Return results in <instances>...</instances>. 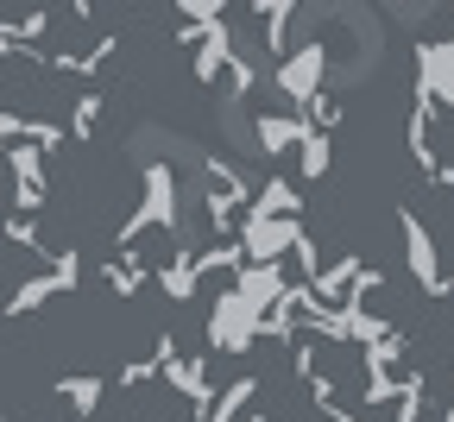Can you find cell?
I'll return each instance as SVG.
<instances>
[{
  "label": "cell",
  "instance_id": "obj_32",
  "mask_svg": "<svg viewBox=\"0 0 454 422\" xmlns=\"http://www.w3.org/2000/svg\"><path fill=\"white\" fill-rule=\"evenodd\" d=\"M328 416H334V422H360V416H354V410H328Z\"/></svg>",
  "mask_w": 454,
  "mask_h": 422
},
{
  "label": "cell",
  "instance_id": "obj_8",
  "mask_svg": "<svg viewBox=\"0 0 454 422\" xmlns=\"http://www.w3.org/2000/svg\"><path fill=\"white\" fill-rule=\"evenodd\" d=\"M417 89H423L429 101H448V107H454V32L417 44Z\"/></svg>",
  "mask_w": 454,
  "mask_h": 422
},
{
  "label": "cell",
  "instance_id": "obj_9",
  "mask_svg": "<svg viewBox=\"0 0 454 422\" xmlns=\"http://www.w3.org/2000/svg\"><path fill=\"white\" fill-rule=\"evenodd\" d=\"M234 44H240V38H234V26H227V20H215V26L196 38V82H202V89L221 82V70H227V57H234Z\"/></svg>",
  "mask_w": 454,
  "mask_h": 422
},
{
  "label": "cell",
  "instance_id": "obj_18",
  "mask_svg": "<svg viewBox=\"0 0 454 422\" xmlns=\"http://www.w3.org/2000/svg\"><path fill=\"white\" fill-rule=\"evenodd\" d=\"M101 277H107V290H114V296H139L152 271H145V259H139V253H114Z\"/></svg>",
  "mask_w": 454,
  "mask_h": 422
},
{
  "label": "cell",
  "instance_id": "obj_14",
  "mask_svg": "<svg viewBox=\"0 0 454 422\" xmlns=\"http://www.w3.org/2000/svg\"><path fill=\"white\" fill-rule=\"evenodd\" d=\"M114 51H121V32H101L89 51H57V57H44V64H51V70H70V76H95Z\"/></svg>",
  "mask_w": 454,
  "mask_h": 422
},
{
  "label": "cell",
  "instance_id": "obj_5",
  "mask_svg": "<svg viewBox=\"0 0 454 422\" xmlns=\"http://www.w3.org/2000/svg\"><path fill=\"white\" fill-rule=\"evenodd\" d=\"M297 233H303V221H265V215H240V227H234V246H240V259L247 265H284V253L297 246Z\"/></svg>",
  "mask_w": 454,
  "mask_h": 422
},
{
  "label": "cell",
  "instance_id": "obj_17",
  "mask_svg": "<svg viewBox=\"0 0 454 422\" xmlns=\"http://www.w3.org/2000/svg\"><path fill=\"white\" fill-rule=\"evenodd\" d=\"M253 57H259V51H240V44H234V57H227V70H221V76H227V101H234V107H240L247 95H259V82H265V70L253 64Z\"/></svg>",
  "mask_w": 454,
  "mask_h": 422
},
{
  "label": "cell",
  "instance_id": "obj_2",
  "mask_svg": "<svg viewBox=\"0 0 454 422\" xmlns=\"http://www.w3.org/2000/svg\"><path fill=\"white\" fill-rule=\"evenodd\" d=\"M322 82H328V44H322V38H309V44H297V51H284L278 64H271V89L291 101V113H297L309 95H322Z\"/></svg>",
  "mask_w": 454,
  "mask_h": 422
},
{
  "label": "cell",
  "instance_id": "obj_4",
  "mask_svg": "<svg viewBox=\"0 0 454 422\" xmlns=\"http://www.w3.org/2000/svg\"><path fill=\"white\" fill-rule=\"evenodd\" d=\"M208 347H221V353H253L259 347V309L247 303V296L227 284L221 296H215V316H208Z\"/></svg>",
  "mask_w": 454,
  "mask_h": 422
},
{
  "label": "cell",
  "instance_id": "obj_10",
  "mask_svg": "<svg viewBox=\"0 0 454 422\" xmlns=\"http://www.w3.org/2000/svg\"><path fill=\"white\" fill-rule=\"evenodd\" d=\"M253 215H265V221H297L303 215V196H297V184H291V176H265V184L253 190V202H247Z\"/></svg>",
  "mask_w": 454,
  "mask_h": 422
},
{
  "label": "cell",
  "instance_id": "obj_12",
  "mask_svg": "<svg viewBox=\"0 0 454 422\" xmlns=\"http://www.w3.org/2000/svg\"><path fill=\"white\" fill-rule=\"evenodd\" d=\"M234 290L265 316V309L278 303V290H284V265H240V271H234Z\"/></svg>",
  "mask_w": 454,
  "mask_h": 422
},
{
  "label": "cell",
  "instance_id": "obj_36",
  "mask_svg": "<svg viewBox=\"0 0 454 422\" xmlns=\"http://www.w3.org/2000/svg\"><path fill=\"white\" fill-rule=\"evenodd\" d=\"M0 422H7V416H0Z\"/></svg>",
  "mask_w": 454,
  "mask_h": 422
},
{
  "label": "cell",
  "instance_id": "obj_13",
  "mask_svg": "<svg viewBox=\"0 0 454 422\" xmlns=\"http://www.w3.org/2000/svg\"><path fill=\"white\" fill-rule=\"evenodd\" d=\"M253 397H259V379H253V372H240V379L227 385V391H215V397H208V410H202L196 422H240Z\"/></svg>",
  "mask_w": 454,
  "mask_h": 422
},
{
  "label": "cell",
  "instance_id": "obj_22",
  "mask_svg": "<svg viewBox=\"0 0 454 422\" xmlns=\"http://www.w3.org/2000/svg\"><path fill=\"white\" fill-rule=\"evenodd\" d=\"M429 410V379L411 372V379H397V397H391V422H417Z\"/></svg>",
  "mask_w": 454,
  "mask_h": 422
},
{
  "label": "cell",
  "instance_id": "obj_26",
  "mask_svg": "<svg viewBox=\"0 0 454 422\" xmlns=\"http://www.w3.org/2000/svg\"><path fill=\"white\" fill-rule=\"evenodd\" d=\"M221 0H177V26H215Z\"/></svg>",
  "mask_w": 454,
  "mask_h": 422
},
{
  "label": "cell",
  "instance_id": "obj_29",
  "mask_svg": "<svg viewBox=\"0 0 454 422\" xmlns=\"http://www.w3.org/2000/svg\"><path fill=\"white\" fill-rule=\"evenodd\" d=\"M316 359H322V353H316L309 340H297V347H291V372H297V379H316V372H322Z\"/></svg>",
  "mask_w": 454,
  "mask_h": 422
},
{
  "label": "cell",
  "instance_id": "obj_20",
  "mask_svg": "<svg viewBox=\"0 0 454 422\" xmlns=\"http://www.w3.org/2000/svg\"><path fill=\"white\" fill-rule=\"evenodd\" d=\"M297 152H303V158H297V170L309 176V184H316V176H328L334 145H328V133H316V127H309V120H303V139H297Z\"/></svg>",
  "mask_w": 454,
  "mask_h": 422
},
{
  "label": "cell",
  "instance_id": "obj_24",
  "mask_svg": "<svg viewBox=\"0 0 454 422\" xmlns=\"http://www.w3.org/2000/svg\"><path fill=\"white\" fill-rule=\"evenodd\" d=\"M101 107H107V101H101L95 89H89V95H76V107H70V133H76V139H95V127H101Z\"/></svg>",
  "mask_w": 454,
  "mask_h": 422
},
{
  "label": "cell",
  "instance_id": "obj_19",
  "mask_svg": "<svg viewBox=\"0 0 454 422\" xmlns=\"http://www.w3.org/2000/svg\"><path fill=\"white\" fill-rule=\"evenodd\" d=\"M259 20H265V57H284V38H291V20H297V0H259Z\"/></svg>",
  "mask_w": 454,
  "mask_h": 422
},
{
  "label": "cell",
  "instance_id": "obj_27",
  "mask_svg": "<svg viewBox=\"0 0 454 422\" xmlns=\"http://www.w3.org/2000/svg\"><path fill=\"white\" fill-rule=\"evenodd\" d=\"M397 397V379L391 372H366V410H385Z\"/></svg>",
  "mask_w": 454,
  "mask_h": 422
},
{
  "label": "cell",
  "instance_id": "obj_30",
  "mask_svg": "<svg viewBox=\"0 0 454 422\" xmlns=\"http://www.w3.org/2000/svg\"><path fill=\"white\" fill-rule=\"evenodd\" d=\"M152 379H158L152 359H133V366H121V385H127V391H139V385H152Z\"/></svg>",
  "mask_w": 454,
  "mask_h": 422
},
{
  "label": "cell",
  "instance_id": "obj_33",
  "mask_svg": "<svg viewBox=\"0 0 454 422\" xmlns=\"http://www.w3.org/2000/svg\"><path fill=\"white\" fill-rule=\"evenodd\" d=\"M240 422H271V416H265V410H247V416H240Z\"/></svg>",
  "mask_w": 454,
  "mask_h": 422
},
{
  "label": "cell",
  "instance_id": "obj_28",
  "mask_svg": "<svg viewBox=\"0 0 454 422\" xmlns=\"http://www.w3.org/2000/svg\"><path fill=\"white\" fill-rule=\"evenodd\" d=\"M291 259L303 265V277H316V271H322V246H316L309 233H297V246H291Z\"/></svg>",
  "mask_w": 454,
  "mask_h": 422
},
{
  "label": "cell",
  "instance_id": "obj_7",
  "mask_svg": "<svg viewBox=\"0 0 454 422\" xmlns=\"http://www.w3.org/2000/svg\"><path fill=\"white\" fill-rule=\"evenodd\" d=\"M76 277H82V265H76V246H64L51 271H32V277H20V290L7 296V316H32V309H44L51 296L76 290Z\"/></svg>",
  "mask_w": 454,
  "mask_h": 422
},
{
  "label": "cell",
  "instance_id": "obj_6",
  "mask_svg": "<svg viewBox=\"0 0 454 422\" xmlns=\"http://www.w3.org/2000/svg\"><path fill=\"white\" fill-rule=\"evenodd\" d=\"M397 227H404V265H411V277L423 284V296H435L442 303V284H448V271H442V259H435V233L423 227V215L417 208H397Z\"/></svg>",
  "mask_w": 454,
  "mask_h": 422
},
{
  "label": "cell",
  "instance_id": "obj_15",
  "mask_svg": "<svg viewBox=\"0 0 454 422\" xmlns=\"http://www.w3.org/2000/svg\"><path fill=\"white\" fill-rule=\"evenodd\" d=\"M152 277H158V290L170 296V303H190V296H196V284H202V277H196V253H170V259H164Z\"/></svg>",
  "mask_w": 454,
  "mask_h": 422
},
{
  "label": "cell",
  "instance_id": "obj_35",
  "mask_svg": "<svg viewBox=\"0 0 454 422\" xmlns=\"http://www.w3.org/2000/svg\"><path fill=\"white\" fill-rule=\"evenodd\" d=\"M442 290H448V296H454V277H448V284H442Z\"/></svg>",
  "mask_w": 454,
  "mask_h": 422
},
{
  "label": "cell",
  "instance_id": "obj_31",
  "mask_svg": "<svg viewBox=\"0 0 454 422\" xmlns=\"http://www.w3.org/2000/svg\"><path fill=\"white\" fill-rule=\"evenodd\" d=\"M309 397H316L322 410H334V379H328V372H316V379H309Z\"/></svg>",
  "mask_w": 454,
  "mask_h": 422
},
{
  "label": "cell",
  "instance_id": "obj_3",
  "mask_svg": "<svg viewBox=\"0 0 454 422\" xmlns=\"http://www.w3.org/2000/svg\"><path fill=\"white\" fill-rule=\"evenodd\" d=\"M152 366H158V379L177 391V397H190V410L202 416L208 410V397H215V385H208V359H190L170 334H158V347H152Z\"/></svg>",
  "mask_w": 454,
  "mask_h": 422
},
{
  "label": "cell",
  "instance_id": "obj_1",
  "mask_svg": "<svg viewBox=\"0 0 454 422\" xmlns=\"http://www.w3.org/2000/svg\"><path fill=\"white\" fill-rule=\"evenodd\" d=\"M152 227H170V233H177V170H170L164 158L145 164V196H139V208H133L121 227H114V246L133 253V239L152 233Z\"/></svg>",
  "mask_w": 454,
  "mask_h": 422
},
{
  "label": "cell",
  "instance_id": "obj_21",
  "mask_svg": "<svg viewBox=\"0 0 454 422\" xmlns=\"http://www.w3.org/2000/svg\"><path fill=\"white\" fill-rule=\"evenodd\" d=\"M202 208H208L215 239H234V227H240V215H247V202H240V196H227V190H208V196H202Z\"/></svg>",
  "mask_w": 454,
  "mask_h": 422
},
{
  "label": "cell",
  "instance_id": "obj_16",
  "mask_svg": "<svg viewBox=\"0 0 454 422\" xmlns=\"http://www.w3.org/2000/svg\"><path fill=\"white\" fill-rule=\"evenodd\" d=\"M57 397H64L76 416H95L101 397H107V379L101 372H64V379H57Z\"/></svg>",
  "mask_w": 454,
  "mask_h": 422
},
{
  "label": "cell",
  "instance_id": "obj_34",
  "mask_svg": "<svg viewBox=\"0 0 454 422\" xmlns=\"http://www.w3.org/2000/svg\"><path fill=\"white\" fill-rule=\"evenodd\" d=\"M442 422H454V403H448V410H442Z\"/></svg>",
  "mask_w": 454,
  "mask_h": 422
},
{
  "label": "cell",
  "instance_id": "obj_23",
  "mask_svg": "<svg viewBox=\"0 0 454 422\" xmlns=\"http://www.w3.org/2000/svg\"><path fill=\"white\" fill-rule=\"evenodd\" d=\"M247 259H240V246H234V239H215V246L208 253H196V277H215V271H227V277H234Z\"/></svg>",
  "mask_w": 454,
  "mask_h": 422
},
{
  "label": "cell",
  "instance_id": "obj_25",
  "mask_svg": "<svg viewBox=\"0 0 454 422\" xmlns=\"http://www.w3.org/2000/svg\"><path fill=\"white\" fill-rule=\"evenodd\" d=\"M0 233H7L20 253H44V233H38V221H32V215H7V227H0Z\"/></svg>",
  "mask_w": 454,
  "mask_h": 422
},
{
  "label": "cell",
  "instance_id": "obj_11",
  "mask_svg": "<svg viewBox=\"0 0 454 422\" xmlns=\"http://www.w3.org/2000/svg\"><path fill=\"white\" fill-rule=\"evenodd\" d=\"M253 139H259V152L265 158H284V152H297V139H303V113H259L253 120Z\"/></svg>",
  "mask_w": 454,
  "mask_h": 422
}]
</instances>
